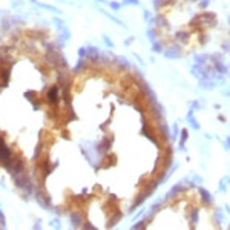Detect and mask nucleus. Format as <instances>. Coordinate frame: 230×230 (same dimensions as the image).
Returning <instances> with one entry per match:
<instances>
[{"mask_svg":"<svg viewBox=\"0 0 230 230\" xmlns=\"http://www.w3.org/2000/svg\"><path fill=\"white\" fill-rule=\"evenodd\" d=\"M71 74L49 29L21 25L0 38V169L12 179L32 181L64 115Z\"/></svg>","mask_w":230,"mask_h":230,"instance_id":"obj_2","label":"nucleus"},{"mask_svg":"<svg viewBox=\"0 0 230 230\" xmlns=\"http://www.w3.org/2000/svg\"><path fill=\"white\" fill-rule=\"evenodd\" d=\"M163 138L127 69L87 60L71 74L67 106L32 170L44 199L80 225L117 222L159 176Z\"/></svg>","mask_w":230,"mask_h":230,"instance_id":"obj_1","label":"nucleus"}]
</instances>
